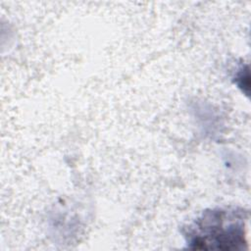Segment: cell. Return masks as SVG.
I'll list each match as a JSON object with an SVG mask.
<instances>
[{"label":"cell","mask_w":251,"mask_h":251,"mask_svg":"<svg viewBox=\"0 0 251 251\" xmlns=\"http://www.w3.org/2000/svg\"><path fill=\"white\" fill-rule=\"evenodd\" d=\"M246 216L236 208L206 210L183 228V236L190 249H243L246 241Z\"/></svg>","instance_id":"6da1fadb"}]
</instances>
